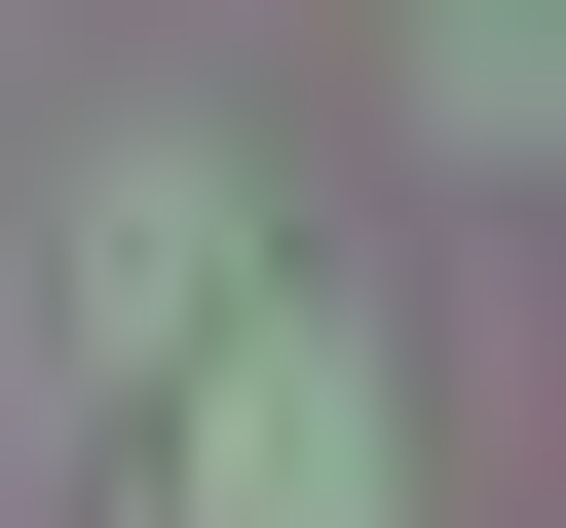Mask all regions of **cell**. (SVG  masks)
<instances>
[{"label":"cell","mask_w":566,"mask_h":528,"mask_svg":"<svg viewBox=\"0 0 566 528\" xmlns=\"http://www.w3.org/2000/svg\"><path fill=\"white\" fill-rule=\"evenodd\" d=\"M189 528H378V303L264 264V303L189 340Z\"/></svg>","instance_id":"cell-1"},{"label":"cell","mask_w":566,"mask_h":528,"mask_svg":"<svg viewBox=\"0 0 566 528\" xmlns=\"http://www.w3.org/2000/svg\"><path fill=\"white\" fill-rule=\"evenodd\" d=\"M227 303H264V226H227V151H189V114H151V151H76V340H151V378H189Z\"/></svg>","instance_id":"cell-2"},{"label":"cell","mask_w":566,"mask_h":528,"mask_svg":"<svg viewBox=\"0 0 566 528\" xmlns=\"http://www.w3.org/2000/svg\"><path fill=\"white\" fill-rule=\"evenodd\" d=\"M416 114L453 151H566V0H416Z\"/></svg>","instance_id":"cell-3"}]
</instances>
